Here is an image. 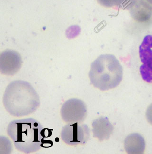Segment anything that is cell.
<instances>
[{
  "mask_svg": "<svg viewBox=\"0 0 152 154\" xmlns=\"http://www.w3.org/2000/svg\"><path fill=\"white\" fill-rule=\"evenodd\" d=\"M93 136L100 141L109 140L114 131V127L107 117H100L92 124Z\"/></svg>",
  "mask_w": 152,
  "mask_h": 154,
  "instance_id": "ba28073f",
  "label": "cell"
},
{
  "mask_svg": "<svg viewBox=\"0 0 152 154\" xmlns=\"http://www.w3.org/2000/svg\"><path fill=\"white\" fill-rule=\"evenodd\" d=\"M138 38L139 74L144 81L152 83V30L143 33Z\"/></svg>",
  "mask_w": 152,
  "mask_h": 154,
  "instance_id": "277c9868",
  "label": "cell"
},
{
  "mask_svg": "<svg viewBox=\"0 0 152 154\" xmlns=\"http://www.w3.org/2000/svg\"><path fill=\"white\" fill-rule=\"evenodd\" d=\"M124 147L128 154H143L145 149L144 139L138 133L130 134L125 140Z\"/></svg>",
  "mask_w": 152,
  "mask_h": 154,
  "instance_id": "9c48e42d",
  "label": "cell"
},
{
  "mask_svg": "<svg viewBox=\"0 0 152 154\" xmlns=\"http://www.w3.org/2000/svg\"><path fill=\"white\" fill-rule=\"evenodd\" d=\"M3 104L11 116L21 117L36 111L40 105L39 96L33 86L27 82L14 81L6 87Z\"/></svg>",
  "mask_w": 152,
  "mask_h": 154,
  "instance_id": "6da1fadb",
  "label": "cell"
},
{
  "mask_svg": "<svg viewBox=\"0 0 152 154\" xmlns=\"http://www.w3.org/2000/svg\"><path fill=\"white\" fill-rule=\"evenodd\" d=\"M22 65L20 55L12 50H6L0 56V70L1 74L11 76L20 70Z\"/></svg>",
  "mask_w": 152,
  "mask_h": 154,
  "instance_id": "52a82bcc",
  "label": "cell"
},
{
  "mask_svg": "<svg viewBox=\"0 0 152 154\" xmlns=\"http://www.w3.org/2000/svg\"><path fill=\"white\" fill-rule=\"evenodd\" d=\"M146 117L149 123L152 125V103L147 109Z\"/></svg>",
  "mask_w": 152,
  "mask_h": 154,
  "instance_id": "30bf717a",
  "label": "cell"
},
{
  "mask_svg": "<svg viewBox=\"0 0 152 154\" xmlns=\"http://www.w3.org/2000/svg\"><path fill=\"white\" fill-rule=\"evenodd\" d=\"M61 117L66 123H82L86 118L87 108L85 103L78 99L68 100L63 103L61 110Z\"/></svg>",
  "mask_w": 152,
  "mask_h": 154,
  "instance_id": "8992f818",
  "label": "cell"
},
{
  "mask_svg": "<svg viewBox=\"0 0 152 154\" xmlns=\"http://www.w3.org/2000/svg\"><path fill=\"white\" fill-rule=\"evenodd\" d=\"M46 129L36 119L26 118L10 122L7 133L16 149L25 154H30L41 149Z\"/></svg>",
  "mask_w": 152,
  "mask_h": 154,
  "instance_id": "7a4b0ae2",
  "label": "cell"
},
{
  "mask_svg": "<svg viewBox=\"0 0 152 154\" xmlns=\"http://www.w3.org/2000/svg\"><path fill=\"white\" fill-rule=\"evenodd\" d=\"M81 123H68L63 127L61 139L64 143L69 146H77L87 142L90 137V130L87 125Z\"/></svg>",
  "mask_w": 152,
  "mask_h": 154,
  "instance_id": "5b68a950",
  "label": "cell"
},
{
  "mask_svg": "<svg viewBox=\"0 0 152 154\" xmlns=\"http://www.w3.org/2000/svg\"><path fill=\"white\" fill-rule=\"evenodd\" d=\"M89 77L94 87L103 91L109 90L121 82L123 69L115 56L100 55L92 63Z\"/></svg>",
  "mask_w": 152,
  "mask_h": 154,
  "instance_id": "3957f363",
  "label": "cell"
}]
</instances>
